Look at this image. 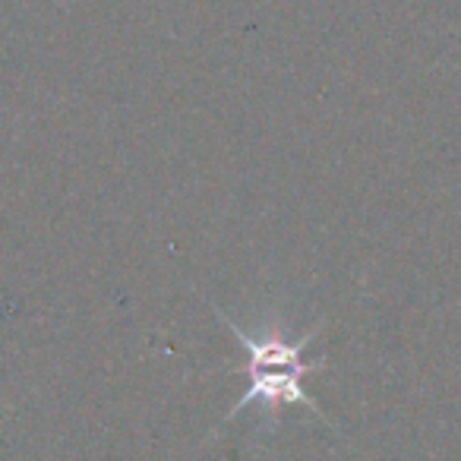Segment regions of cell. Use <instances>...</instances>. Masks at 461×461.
<instances>
[{
    "label": "cell",
    "instance_id": "1",
    "mask_svg": "<svg viewBox=\"0 0 461 461\" xmlns=\"http://www.w3.org/2000/svg\"><path fill=\"white\" fill-rule=\"evenodd\" d=\"M215 313L234 332L238 345L244 348V364L234 366V373H240L247 379V389L238 398V404L230 408L228 420L244 414L250 404L257 411H263L272 423L288 408H307L316 417L329 420L326 411L316 404V398L303 389V379L326 366V360H307L310 341H316V335H320L316 329L303 332L301 339H291L278 322H269L263 332H247V329H240L238 322L230 320V316H224L218 307Z\"/></svg>",
    "mask_w": 461,
    "mask_h": 461
}]
</instances>
